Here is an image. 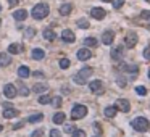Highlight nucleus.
I'll return each instance as SVG.
<instances>
[{
    "mask_svg": "<svg viewBox=\"0 0 150 137\" xmlns=\"http://www.w3.org/2000/svg\"><path fill=\"white\" fill-rule=\"evenodd\" d=\"M144 58H145V60H150V47H145V49H144Z\"/></svg>",
    "mask_w": 150,
    "mask_h": 137,
    "instance_id": "ea45409f",
    "label": "nucleus"
},
{
    "mask_svg": "<svg viewBox=\"0 0 150 137\" xmlns=\"http://www.w3.org/2000/svg\"><path fill=\"white\" fill-rule=\"evenodd\" d=\"M112 2H113V8H116V10L124 5V0H112Z\"/></svg>",
    "mask_w": 150,
    "mask_h": 137,
    "instance_id": "473e14b6",
    "label": "nucleus"
},
{
    "mask_svg": "<svg viewBox=\"0 0 150 137\" xmlns=\"http://www.w3.org/2000/svg\"><path fill=\"white\" fill-rule=\"evenodd\" d=\"M91 76H92V68L86 66V68H82V70H81L77 74H74V76H73V81L76 82V84L82 86V84H86V82H87V79H89Z\"/></svg>",
    "mask_w": 150,
    "mask_h": 137,
    "instance_id": "7ed1b4c3",
    "label": "nucleus"
},
{
    "mask_svg": "<svg viewBox=\"0 0 150 137\" xmlns=\"http://www.w3.org/2000/svg\"><path fill=\"white\" fill-rule=\"evenodd\" d=\"M31 137H44V131H42V129L34 131V132L31 134Z\"/></svg>",
    "mask_w": 150,
    "mask_h": 137,
    "instance_id": "4c0bfd02",
    "label": "nucleus"
},
{
    "mask_svg": "<svg viewBox=\"0 0 150 137\" xmlns=\"http://www.w3.org/2000/svg\"><path fill=\"white\" fill-rule=\"evenodd\" d=\"M74 131V127L71 126V124H66V126H65V132H73Z\"/></svg>",
    "mask_w": 150,
    "mask_h": 137,
    "instance_id": "a19ab883",
    "label": "nucleus"
},
{
    "mask_svg": "<svg viewBox=\"0 0 150 137\" xmlns=\"http://www.w3.org/2000/svg\"><path fill=\"white\" fill-rule=\"evenodd\" d=\"M0 24H2V19H0Z\"/></svg>",
    "mask_w": 150,
    "mask_h": 137,
    "instance_id": "3c124183",
    "label": "nucleus"
},
{
    "mask_svg": "<svg viewBox=\"0 0 150 137\" xmlns=\"http://www.w3.org/2000/svg\"><path fill=\"white\" fill-rule=\"evenodd\" d=\"M24 32H26L24 35H26L28 39H32V37H34V34H36V29H34V28H28Z\"/></svg>",
    "mask_w": 150,
    "mask_h": 137,
    "instance_id": "2f4dec72",
    "label": "nucleus"
},
{
    "mask_svg": "<svg viewBox=\"0 0 150 137\" xmlns=\"http://www.w3.org/2000/svg\"><path fill=\"white\" fill-rule=\"evenodd\" d=\"M94 137H98V136H94Z\"/></svg>",
    "mask_w": 150,
    "mask_h": 137,
    "instance_id": "864d4df0",
    "label": "nucleus"
},
{
    "mask_svg": "<svg viewBox=\"0 0 150 137\" xmlns=\"http://www.w3.org/2000/svg\"><path fill=\"white\" fill-rule=\"evenodd\" d=\"M44 120V115H42V113H37V115H31L28 118V121L31 124H34V123H39V121H42Z\"/></svg>",
    "mask_w": 150,
    "mask_h": 137,
    "instance_id": "a878e982",
    "label": "nucleus"
},
{
    "mask_svg": "<svg viewBox=\"0 0 150 137\" xmlns=\"http://www.w3.org/2000/svg\"><path fill=\"white\" fill-rule=\"evenodd\" d=\"M50 103H53V106H55V108L61 106V97H55V99H52V102H50Z\"/></svg>",
    "mask_w": 150,
    "mask_h": 137,
    "instance_id": "72a5a7b5",
    "label": "nucleus"
},
{
    "mask_svg": "<svg viewBox=\"0 0 150 137\" xmlns=\"http://www.w3.org/2000/svg\"><path fill=\"white\" fill-rule=\"evenodd\" d=\"M20 127H23V123H21V121H18L16 124H13V129H20Z\"/></svg>",
    "mask_w": 150,
    "mask_h": 137,
    "instance_id": "37998d69",
    "label": "nucleus"
},
{
    "mask_svg": "<svg viewBox=\"0 0 150 137\" xmlns=\"http://www.w3.org/2000/svg\"><path fill=\"white\" fill-rule=\"evenodd\" d=\"M58 11H60V15H61V16H68V15L73 11V5H71V3H63L61 7H60Z\"/></svg>",
    "mask_w": 150,
    "mask_h": 137,
    "instance_id": "a211bd4d",
    "label": "nucleus"
},
{
    "mask_svg": "<svg viewBox=\"0 0 150 137\" xmlns=\"http://www.w3.org/2000/svg\"><path fill=\"white\" fill-rule=\"evenodd\" d=\"M131 126H133V129L137 131V132H147V131L150 129L149 120L144 118V116H137V118H134V120L131 121Z\"/></svg>",
    "mask_w": 150,
    "mask_h": 137,
    "instance_id": "f03ea898",
    "label": "nucleus"
},
{
    "mask_svg": "<svg viewBox=\"0 0 150 137\" xmlns=\"http://www.w3.org/2000/svg\"><path fill=\"white\" fill-rule=\"evenodd\" d=\"M50 137H61V132L58 129H52L50 131Z\"/></svg>",
    "mask_w": 150,
    "mask_h": 137,
    "instance_id": "58836bf2",
    "label": "nucleus"
},
{
    "mask_svg": "<svg viewBox=\"0 0 150 137\" xmlns=\"http://www.w3.org/2000/svg\"><path fill=\"white\" fill-rule=\"evenodd\" d=\"M145 2H149V3H150V0H145Z\"/></svg>",
    "mask_w": 150,
    "mask_h": 137,
    "instance_id": "8fccbe9b",
    "label": "nucleus"
},
{
    "mask_svg": "<svg viewBox=\"0 0 150 137\" xmlns=\"http://www.w3.org/2000/svg\"><path fill=\"white\" fill-rule=\"evenodd\" d=\"M86 115H87V106L84 105H74L73 110H71V118L73 120H82Z\"/></svg>",
    "mask_w": 150,
    "mask_h": 137,
    "instance_id": "39448f33",
    "label": "nucleus"
},
{
    "mask_svg": "<svg viewBox=\"0 0 150 137\" xmlns=\"http://www.w3.org/2000/svg\"><path fill=\"white\" fill-rule=\"evenodd\" d=\"M3 94H5L7 99H15L18 92H16V87H15L13 84H5L3 86Z\"/></svg>",
    "mask_w": 150,
    "mask_h": 137,
    "instance_id": "9d476101",
    "label": "nucleus"
},
{
    "mask_svg": "<svg viewBox=\"0 0 150 137\" xmlns=\"http://www.w3.org/2000/svg\"><path fill=\"white\" fill-rule=\"evenodd\" d=\"M140 18H142V19H145V21H150V11L144 10L142 13H140Z\"/></svg>",
    "mask_w": 150,
    "mask_h": 137,
    "instance_id": "c9c22d12",
    "label": "nucleus"
},
{
    "mask_svg": "<svg viewBox=\"0 0 150 137\" xmlns=\"http://www.w3.org/2000/svg\"><path fill=\"white\" fill-rule=\"evenodd\" d=\"M2 129H3V127H2V124H0V131H2Z\"/></svg>",
    "mask_w": 150,
    "mask_h": 137,
    "instance_id": "de8ad7c7",
    "label": "nucleus"
},
{
    "mask_svg": "<svg viewBox=\"0 0 150 137\" xmlns=\"http://www.w3.org/2000/svg\"><path fill=\"white\" fill-rule=\"evenodd\" d=\"M18 2H20V0H8V5H10V7H16Z\"/></svg>",
    "mask_w": 150,
    "mask_h": 137,
    "instance_id": "79ce46f5",
    "label": "nucleus"
},
{
    "mask_svg": "<svg viewBox=\"0 0 150 137\" xmlns=\"http://www.w3.org/2000/svg\"><path fill=\"white\" fill-rule=\"evenodd\" d=\"M116 111H118V110H116V106H107L103 113H105V116H107V118H115Z\"/></svg>",
    "mask_w": 150,
    "mask_h": 137,
    "instance_id": "b1692460",
    "label": "nucleus"
},
{
    "mask_svg": "<svg viewBox=\"0 0 150 137\" xmlns=\"http://www.w3.org/2000/svg\"><path fill=\"white\" fill-rule=\"evenodd\" d=\"M76 24H77V28H81V29H87L89 28V21L87 19H84V18L82 19H77Z\"/></svg>",
    "mask_w": 150,
    "mask_h": 137,
    "instance_id": "c756f323",
    "label": "nucleus"
},
{
    "mask_svg": "<svg viewBox=\"0 0 150 137\" xmlns=\"http://www.w3.org/2000/svg\"><path fill=\"white\" fill-rule=\"evenodd\" d=\"M21 50H23L21 44H10V45H8V53H10V55H16Z\"/></svg>",
    "mask_w": 150,
    "mask_h": 137,
    "instance_id": "aec40b11",
    "label": "nucleus"
},
{
    "mask_svg": "<svg viewBox=\"0 0 150 137\" xmlns=\"http://www.w3.org/2000/svg\"><path fill=\"white\" fill-rule=\"evenodd\" d=\"M57 35L55 32L52 31V29H44V39H47V40H53Z\"/></svg>",
    "mask_w": 150,
    "mask_h": 137,
    "instance_id": "cd10ccee",
    "label": "nucleus"
},
{
    "mask_svg": "<svg viewBox=\"0 0 150 137\" xmlns=\"http://www.w3.org/2000/svg\"><path fill=\"white\" fill-rule=\"evenodd\" d=\"M149 79H150V70H149Z\"/></svg>",
    "mask_w": 150,
    "mask_h": 137,
    "instance_id": "09e8293b",
    "label": "nucleus"
},
{
    "mask_svg": "<svg viewBox=\"0 0 150 137\" xmlns=\"http://www.w3.org/2000/svg\"><path fill=\"white\" fill-rule=\"evenodd\" d=\"M31 55H32V58H34V60H44V56H45V52H44L42 49H34Z\"/></svg>",
    "mask_w": 150,
    "mask_h": 137,
    "instance_id": "412c9836",
    "label": "nucleus"
},
{
    "mask_svg": "<svg viewBox=\"0 0 150 137\" xmlns=\"http://www.w3.org/2000/svg\"><path fill=\"white\" fill-rule=\"evenodd\" d=\"M113 39H115L113 31H105L103 34H102V44H105V45H110V44L113 42Z\"/></svg>",
    "mask_w": 150,
    "mask_h": 137,
    "instance_id": "2eb2a0df",
    "label": "nucleus"
},
{
    "mask_svg": "<svg viewBox=\"0 0 150 137\" xmlns=\"http://www.w3.org/2000/svg\"><path fill=\"white\" fill-rule=\"evenodd\" d=\"M121 73H124L126 76H129V79H136L137 73H139V66L137 65L124 63V65H121Z\"/></svg>",
    "mask_w": 150,
    "mask_h": 137,
    "instance_id": "20e7f679",
    "label": "nucleus"
},
{
    "mask_svg": "<svg viewBox=\"0 0 150 137\" xmlns=\"http://www.w3.org/2000/svg\"><path fill=\"white\" fill-rule=\"evenodd\" d=\"M18 76L23 77V79H26V77L31 76V70H29L28 66H20L18 68Z\"/></svg>",
    "mask_w": 150,
    "mask_h": 137,
    "instance_id": "6ab92c4d",
    "label": "nucleus"
},
{
    "mask_svg": "<svg viewBox=\"0 0 150 137\" xmlns=\"http://www.w3.org/2000/svg\"><path fill=\"white\" fill-rule=\"evenodd\" d=\"M137 40H139L137 34H136V32H133V31H129L128 34H126V37H124V45L128 47V49H134L136 44H137Z\"/></svg>",
    "mask_w": 150,
    "mask_h": 137,
    "instance_id": "423d86ee",
    "label": "nucleus"
},
{
    "mask_svg": "<svg viewBox=\"0 0 150 137\" xmlns=\"http://www.w3.org/2000/svg\"><path fill=\"white\" fill-rule=\"evenodd\" d=\"M16 92H18L20 95H23V97H28V95H29V89L26 87L24 84H18V89H16Z\"/></svg>",
    "mask_w": 150,
    "mask_h": 137,
    "instance_id": "bb28decb",
    "label": "nucleus"
},
{
    "mask_svg": "<svg viewBox=\"0 0 150 137\" xmlns=\"http://www.w3.org/2000/svg\"><path fill=\"white\" fill-rule=\"evenodd\" d=\"M61 40L66 44H73L74 40H76V35H74V32L71 31V29H65V31L61 32Z\"/></svg>",
    "mask_w": 150,
    "mask_h": 137,
    "instance_id": "1a4fd4ad",
    "label": "nucleus"
},
{
    "mask_svg": "<svg viewBox=\"0 0 150 137\" xmlns=\"http://www.w3.org/2000/svg\"><path fill=\"white\" fill-rule=\"evenodd\" d=\"M60 68H61V70L70 68V60H68V58H61V60H60Z\"/></svg>",
    "mask_w": 150,
    "mask_h": 137,
    "instance_id": "7c9ffc66",
    "label": "nucleus"
},
{
    "mask_svg": "<svg viewBox=\"0 0 150 137\" xmlns=\"http://www.w3.org/2000/svg\"><path fill=\"white\" fill-rule=\"evenodd\" d=\"M110 55H112V58L115 61H119L123 58V55H124V47L123 45H116L112 49V52H110Z\"/></svg>",
    "mask_w": 150,
    "mask_h": 137,
    "instance_id": "0eeeda50",
    "label": "nucleus"
},
{
    "mask_svg": "<svg viewBox=\"0 0 150 137\" xmlns=\"http://www.w3.org/2000/svg\"><path fill=\"white\" fill-rule=\"evenodd\" d=\"M149 24H150V21H149Z\"/></svg>",
    "mask_w": 150,
    "mask_h": 137,
    "instance_id": "5fc2aeb1",
    "label": "nucleus"
},
{
    "mask_svg": "<svg viewBox=\"0 0 150 137\" xmlns=\"http://www.w3.org/2000/svg\"><path fill=\"white\" fill-rule=\"evenodd\" d=\"M92 56V52L89 49H81V50H77V60H81V61H86V60H89Z\"/></svg>",
    "mask_w": 150,
    "mask_h": 137,
    "instance_id": "4468645a",
    "label": "nucleus"
},
{
    "mask_svg": "<svg viewBox=\"0 0 150 137\" xmlns=\"http://www.w3.org/2000/svg\"><path fill=\"white\" fill-rule=\"evenodd\" d=\"M34 76H37V77H42V76H44V73H42V71H36V73H34Z\"/></svg>",
    "mask_w": 150,
    "mask_h": 137,
    "instance_id": "c03bdc74",
    "label": "nucleus"
},
{
    "mask_svg": "<svg viewBox=\"0 0 150 137\" xmlns=\"http://www.w3.org/2000/svg\"><path fill=\"white\" fill-rule=\"evenodd\" d=\"M13 18L16 19V21H24L26 18H28V11L23 10V8H21V10H16L13 13Z\"/></svg>",
    "mask_w": 150,
    "mask_h": 137,
    "instance_id": "f3484780",
    "label": "nucleus"
},
{
    "mask_svg": "<svg viewBox=\"0 0 150 137\" xmlns=\"http://www.w3.org/2000/svg\"><path fill=\"white\" fill-rule=\"evenodd\" d=\"M50 102H52V97H50V95L42 94L40 97H39V103H40V105H47V103H50Z\"/></svg>",
    "mask_w": 150,
    "mask_h": 137,
    "instance_id": "c85d7f7f",
    "label": "nucleus"
},
{
    "mask_svg": "<svg viewBox=\"0 0 150 137\" xmlns=\"http://www.w3.org/2000/svg\"><path fill=\"white\" fill-rule=\"evenodd\" d=\"M47 89H49V86L47 84H42V82H37V84L32 86V90L37 92V94H42V92H47Z\"/></svg>",
    "mask_w": 150,
    "mask_h": 137,
    "instance_id": "4be33fe9",
    "label": "nucleus"
},
{
    "mask_svg": "<svg viewBox=\"0 0 150 137\" xmlns=\"http://www.w3.org/2000/svg\"><path fill=\"white\" fill-rule=\"evenodd\" d=\"M0 11H2V7H0Z\"/></svg>",
    "mask_w": 150,
    "mask_h": 137,
    "instance_id": "603ef678",
    "label": "nucleus"
},
{
    "mask_svg": "<svg viewBox=\"0 0 150 137\" xmlns=\"http://www.w3.org/2000/svg\"><path fill=\"white\" fill-rule=\"evenodd\" d=\"M136 92H137L139 95H145V94H147V89L144 87V86H137V87H136Z\"/></svg>",
    "mask_w": 150,
    "mask_h": 137,
    "instance_id": "f704fd0d",
    "label": "nucleus"
},
{
    "mask_svg": "<svg viewBox=\"0 0 150 137\" xmlns=\"http://www.w3.org/2000/svg\"><path fill=\"white\" fill-rule=\"evenodd\" d=\"M91 16L95 18V19H103V18L107 16V11H105L103 8H100V7H94L91 10Z\"/></svg>",
    "mask_w": 150,
    "mask_h": 137,
    "instance_id": "f8f14e48",
    "label": "nucleus"
},
{
    "mask_svg": "<svg viewBox=\"0 0 150 137\" xmlns=\"http://www.w3.org/2000/svg\"><path fill=\"white\" fill-rule=\"evenodd\" d=\"M11 63V56H10V53H5V52H2L0 53V66H8V65Z\"/></svg>",
    "mask_w": 150,
    "mask_h": 137,
    "instance_id": "dca6fc26",
    "label": "nucleus"
},
{
    "mask_svg": "<svg viewBox=\"0 0 150 137\" xmlns=\"http://www.w3.org/2000/svg\"><path fill=\"white\" fill-rule=\"evenodd\" d=\"M2 115H3L5 120H11V118L18 116V110H16V108H13V106H5L3 111H2Z\"/></svg>",
    "mask_w": 150,
    "mask_h": 137,
    "instance_id": "ddd939ff",
    "label": "nucleus"
},
{
    "mask_svg": "<svg viewBox=\"0 0 150 137\" xmlns=\"http://www.w3.org/2000/svg\"><path fill=\"white\" fill-rule=\"evenodd\" d=\"M89 89H91V92H94V94H103V90H105L103 82H102V81H98V79L92 81L91 84H89Z\"/></svg>",
    "mask_w": 150,
    "mask_h": 137,
    "instance_id": "6e6552de",
    "label": "nucleus"
},
{
    "mask_svg": "<svg viewBox=\"0 0 150 137\" xmlns=\"http://www.w3.org/2000/svg\"><path fill=\"white\" fill-rule=\"evenodd\" d=\"M116 110H119V111H124V113H128L131 110V105H129V102L126 99H118L116 100Z\"/></svg>",
    "mask_w": 150,
    "mask_h": 137,
    "instance_id": "9b49d317",
    "label": "nucleus"
},
{
    "mask_svg": "<svg viewBox=\"0 0 150 137\" xmlns=\"http://www.w3.org/2000/svg\"><path fill=\"white\" fill-rule=\"evenodd\" d=\"M53 123L55 124H63L65 123V113H61V111L55 113V115H53Z\"/></svg>",
    "mask_w": 150,
    "mask_h": 137,
    "instance_id": "5701e85b",
    "label": "nucleus"
},
{
    "mask_svg": "<svg viewBox=\"0 0 150 137\" xmlns=\"http://www.w3.org/2000/svg\"><path fill=\"white\" fill-rule=\"evenodd\" d=\"M102 2H112V0H102Z\"/></svg>",
    "mask_w": 150,
    "mask_h": 137,
    "instance_id": "49530a36",
    "label": "nucleus"
},
{
    "mask_svg": "<svg viewBox=\"0 0 150 137\" xmlns=\"http://www.w3.org/2000/svg\"><path fill=\"white\" fill-rule=\"evenodd\" d=\"M97 44H98V40L95 37H86L84 39V45L86 47H97Z\"/></svg>",
    "mask_w": 150,
    "mask_h": 137,
    "instance_id": "393cba45",
    "label": "nucleus"
},
{
    "mask_svg": "<svg viewBox=\"0 0 150 137\" xmlns=\"http://www.w3.org/2000/svg\"><path fill=\"white\" fill-rule=\"evenodd\" d=\"M49 13H50V8H49V5L44 3V2H42V3H37L31 10V15H32L34 19H44V18L49 16Z\"/></svg>",
    "mask_w": 150,
    "mask_h": 137,
    "instance_id": "f257e3e1",
    "label": "nucleus"
},
{
    "mask_svg": "<svg viewBox=\"0 0 150 137\" xmlns=\"http://www.w3.org/2000/svg\"><path fill=\"white\" fill-rule=\"evenodd\" d=\"M61 90H63V92H65V94H68V92H70V89H68V87H66V86H65V87H63V89H61Z\"/></svg>",
    "mask_w": 150,
    "mask_h": 137,
    "instance_id": "a18cd8bd",
    "label": "nucleus"
},
{
    "mask_svg": "<svg viewBox=\"0 0 150 137\" xmlns=\"http://www.w3.org/2000/svg\"><path fill=\"white\" fill-rule=\"evenodd\" d=\"M73 137H86V132H84V131H81V129L73 131Z\"/></svg>",
    "mask_w": 150,
    "mask_h": 137,
    "instance_id": "e433bc0d",
    "label": "nucleus"
}]
</instances>
